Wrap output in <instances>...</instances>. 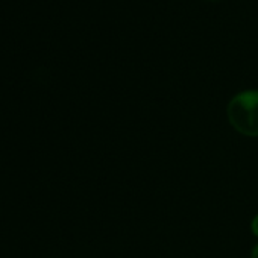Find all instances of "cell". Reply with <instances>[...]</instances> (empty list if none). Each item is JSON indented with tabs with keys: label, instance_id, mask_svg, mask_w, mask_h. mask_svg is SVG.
Listing matches in <instances>:
<instances>
[{
	"label": "cell",
	"instance_id": "obj_1",
	"mask_svg": "<svg viewBox=\"0 0 258 258\" xmlns=\"http://www.w3.org/2000/svg\"><path fill=\"white\" fill-rule=\"evenodd\" d=\"M229 124L246 137H258V90L235 94L226 108Z\"/></svg>",
	"mask_w": 258,
	"mask_h": 258
},
{
	"label": "cell",
	"instance_id": "obj_2",
	"mask_svg": "<svg viewBox=\"0 0 258 258\" xmlns=\"http://www.w3.org/2000/svg\"><path fill=\"white\" fill-rule=\"evenodd\" d=\"M250 229H252V234L255 237H258V214L252 219V223H250Z\"/></svg>",
	"mask_w": 258,
	"mask_h": 258
},
{
	"label": "cell",
	"instance_id": "obj_3",
	"mask_svg": "<svg viewBox=\"0 0 258 258\" xmlns=\"http://www.w3.org/2000/svg\"><path fill=\"white\" fill-rule=\"evenodd\" d=\"M250 258H258V244L252 249V253H250Z\"/></svg>",
	"mask_w": 258,
	"mask_h": 258
}]
</instances>
